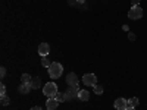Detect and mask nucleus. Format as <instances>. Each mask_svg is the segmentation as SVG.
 Masks as SVG:
<instances>
[{"mask_svg":"<svg viewBox=\"0 0 147 110\" xmlns=\"http://www.w3.org/2000/svg\"><path fill=\"white\" fill-rule=\"evenodd\" d=\"M128 38H129V41H134V40H136V34L129 32V34H128Z\"/></svg>","mask_w":147,"mask_h":110,"instance_id":"obj_21","label":"nucleus"},{"mask_svg":"<svg viewBox=\"0 0 147 110\" xmlns=\"http://www.w3.org/2000/svg\"><path fill=\"white\" fill-rule=\"evenodd\" d=\"M43 93H44V95H47V97H55L56 93H57V85H56L55 82H47V84L44 85V88H43Z\"/></svg>","mask_w":147,"mask_h":110,"instance_id":"obj_2","label":"nucleus"},{"mask_svg":"<svg viewBox=\"0 0 147 110\" xmlns=\"http://www.w3.org/2000/svg\"><path fill=\"white\" fill-rule=\"evenodd\" d=\"M31 76L28 75V73H24V75H22V78H21V82H24V84H30L31 82Z\"/></svg>","mask_w":147,"mask_h":110,"instance_id":"obj_15","label":"nucleus"},{"mask_svg":"<svg viewBox=\"0 0 147 110\" xmlns=\"http://www.w3.org/2000/svg\"><path fill=\"white\" fill-rule=\"evenodd\" d=\"M0 95H6V87L2 84L0 85Z\"/></svg>","mask_w":147,"mask_h":110,"instance_id":"obj_19","label":"nucleus"},{"mask_svg":"<svg viewBox=\"0 0 147 110\" xmlns=\"http://www.w3.org/2000/svg\"><path fill=\"white\" fill-rule=\"evenodd\" d=\"M30 110H41V107H38V106H35V107H31Z\"/></svg>","mask_w":147,"mask_h":110,"instance_id":"obj_23","label":"nucleus"},{"mask_svg":"<svg viewBox=\"0 0 147 110\" xmlns=\"http://www.w3.org/2000/svg\"><path fill=\"white\" fill-rule=\"evenodd\" d=\"M0 101H2L3 106H6V104L10 103V100H9V97H7V95H2V100H0Z\"/></svg>","mask_w":147,"mask_h":110,"instance_id":"obj_18","label":"nucleus"},{"mask_svg":"<svg viewBox=\"0 0 147 110\" xmlns=\"http://www.w3.org/2000/svg\"><path fill=\"white\" fill-rule=\"evenodd\" d=\"M49 53H50V46H49L47 43H41L38 46V54L43 56V57H46Z\"/></svg>","mask_w":147,"mask_h":110,"instance_id":"obj_8","label":"nucleus"},{"mask_svg":"<svg viewBox=\"0 0 147 110\" xmlns=\"http://www.w3.org/2000/svg\"><path fill=\"white\" fill-rule=\"evenodd\" d=\"M77 3L78 5H82V3H85V0H77Z\"/></svg>","mask_w":147,"mask_h":110,"instance_id":"obj_25","label":"nucleus"},{"mask_svg":"<svg viewBox=\"0 0 147 110\" xmlns=\"http://www.w3.org/2000/svg\"><path fill=\"white\" fill-rule=\"evenodd\" d=\"M93 88H94V93H96V94H99V95L103 93V87H102V85H94Z\"/></svg>","mask_w":147,"mask_h":110,"instance_id":"obj_17","label":"nucleus"},{"mask_svg":"<svg viewBox=\"0 0 147 110\" xmlns=\"http://www.w3.org/2000/svg\"><path fill=\"white\" fill-rule=\"evenodd\" d=\"M113 106H115L116 110H127V107H128V100H125V99H116L115 103H113Z\"/></svg>","mask_w":147,"mask_h":110,"instance_id":"obj_7","label":"nucleus"},{"mask_svg":"<svg viewBox=\"0 0 147 110\" xmlns=\"http://www.w3.org/2000/svg\"><path fill=\"white\" fill-rule=\"evenodd\" d=\"M131 5L132 6H140V0H131Z\"/></svg>","mask_w":147,"mask_h":110,"instance_id":"obj_22","label":"nucleus"},{"mask_svg":"<svg viewBox=\"0 0 147 110\" xmlns=\"http://www.w3.org/2000/svg\"><path fill=\"white\" fill-rule=\"evenodd\" d=\"M122 30H124V31H129V27L128 25H124V27H122Z\"/></svg>","mask_w":147,"mask_h":110,"instance_id":"obj_24","label":"nucleus"},{"mask_svg":"<svg viewBox=\"0 0 147 110\" xmlns=\"http://www.w3.org/2000/svg\"><path fill=\"white\" fill-rule=\"evenodd\" d=\"M47 110H49V109H47Z\"/></svg>","mask_w":147,"mask_h":110,"instance_id":"obj_27","label":"nucleus"},{"mask_svg":"<svg viewBox=\"0 0 147 110\" xmlns=\"http://www.w3.org/2000/svg\"><path fill=\"white\" fill-rule=\"evenodd\" d=\"M57 106H59V101L55 99V97H49V100L46 101V107L49 110H56Z\"/></svg>","mask_w":147,"mask_h":110,"instance_id":"obj_9","label":"nucleus"},{"mask_svg":"<svg viewBox=\"0 0 147 110\" xmlns=\"http://www.w3.org/2000/svg\"><path fill=\"white\" fill-rule=\"evenodd\" d=\"M138 99H137V97H132V99H129L128 100V107H136V106H138ZM127 107V109H128Z\"/></svg>","mask_w":147,"mask_h":110,"instance_id":"obj_14","label":"nucleus"},{"mask_svg":"<svg viewBox=\"0 0 147 110\" xmlns=\"http://www.w3.org/2000/svg\"><path fill=\"white\" fill-rule=\"evenodd\" d=\"M78 99H80L81 101H88V99H90V93H88L87 90H80Z\"/></svg>","mask_w":147,"mask_h":110,"instance_id":"obj_11","label":"nucleus"},{"mask_svg":"<svg viewBox=\"0 0 147 110\" xmlns=\"http://www.w3.org/2000/svg\"><path fill=\"white\" fill-rule=\"evenodd\" d=\"M78 94H80V87H69L65 93L66 95V100H72V99H78Z\"/></svg>","mask_w":147,"mask_h":110,"instance_id":"obj_5","label":"nucleus"},{"mask_svg":"<svg viewBox=\"0 0 147 110\" xmlns=\"http://www.w3.org/2000/svg\"><path fill=\"white\" fill-rule=\"evenodd\" d=\"M47 69H49V75H50L52 79H57L63 73V66L57 62H53L50 65V68H47Z\"/></svg>","mask_w":147,"mask_h":110,"instance_id":"obj_1","label":"nucleus"},{"mask_svg":"<svg viewBox=\"0 0 147 110\" xmlns=\"http://www.w3.org/2000/svg\"><path fill=\"white\" fill-rule=\"evenodd\" d=\"M66 82H68L69 87H80L78 76H77V73H74V72H69L66 75Z\"/></svg>","mask_w":147,"mask_h":110,"instance_id":"obj_6","label":"nucleus"},{"mask_svg":"<svg viewBox=\"0 0 147 110\" xmlns=\"http://www.w3.org/2000/svg\"><path fill=\"white\" fill-rule=\"evenodd\" d=\"M82 82L87 85V87H94V85H97V76L94 73H85L82 76Z\"/></svg>","mask_w":147,"mask_h":110,"instance_id":"obj_4","label":"nucleus"},{"mask_svg":"<svg viewBox=\"0 0 147 110\" xmlns=\"http://www.w3.org/2000/svg\"><path fill=\"white\" fill-rule=\"evenodd\" d=\"M127 110H136V109H134V107H128Z\"/></svg>","mask_w":147,"mask_h":110,"instance_id":"obj_26","label":"nucleus"},{"mask_svg":"<svg viewBox=\"0 0 147 110\" xmlns=\"http://www.w3.org/2000/svg\"><path fill=\"white\" fill-rule=\"evenodd\" d=\"M41 65L44 66V68H50V65H52V62L49 59H46V57H43V60H41Z\"/></svg>","mask_w":147,"mask_h":110,"instance_id":"obj_16","label":"nucleus"},{"mask_svg":"<svg viewBox=\"0 0 147 110\" xmlns=\"http://www.w3.org/2000/svg\"><path fill=\"white\" fill-rule=\"evenodd\" d=\"M128 18L129 19H136V21L143 18V9L140 6H132L129 9V12H128Z\"/></svg>","mask_w":147,"mask_h":110,"instance_id":"obj_3","label":"nucleus"},{"mask_svg":"<svg viewBox=\"0 0 147 110\" xmlns=\"http://www.w3.org/2000/svg\"><path fill=\"white\" fill-rule=\"evenodd\" d=\"M31 87H32V90H37V88H40L41 87V79L38 78V76H35V78H32L31 79Z\"/></svg>","mask_w":147,"mask_h":110,"instance_id":"obj_12","label":"nucleus"},{"mask_svg":"<svg viewBox=\"0 0 147 110\" xmlns=\"http://www.w3.org/2000/svg\"><path fill=\"white\" fill-rule=\"evenodd\" d=\"M31 90H32L31 84H24V82H21V85H19V93H21V94H28Z\"/></svg>","mask_w":147,"mask_h":110,"instance_id":"obj_10","label":"nucleus"},{"mask_svg":"<svg viewBox=\"0 0 147 110\" xmlns=\"http://www.w3.org/2000/svg\"><path fill=\"white\" fill-rule=\"evenodd\" d=\"M5 75H6V68H0V78H5Z\"/></svg>","mask_w":147,"mask_h":110,"instance_id":"obj_20","label":"nucleus"},{"mask_svg":"<svg viewBox=\"0 0 147 110\" xmlns=\"http://www.w3.org/2000/svg\"><path fill=\"white\" fill-rule=\"evenodd\" d=\"M55 99L59 101V103H63V101H66V95L65 94H62V93H56V95H55Z\"/></svg>","mask_w":147,"mask_h":110,"instance_id":"obj_13","label":"nucleus"}]
</instances>
